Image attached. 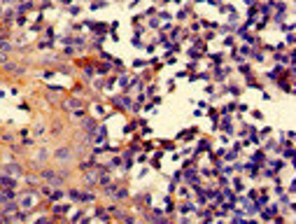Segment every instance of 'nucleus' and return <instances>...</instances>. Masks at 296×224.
Returning <instances> with one entry per match:
<instances>
[{
    "label": "nucleus",
    "instance_id": "1a4fd4ad",
    "mask_svg": "<svg viewBox=\"0 0 296 224\" xmlns=\"http://www.w3.org/2000/svg\"><path fill=\"white\" fill-rule=\"evenodd\" d=\"M65 107H70V110H80V107H82V103L77 101V98H70V101L65 103Z\"/></svg>",
    "mask_w": 296,
    "mask_h": 224
},
{
    "label": "nucleus",
    "instance_id": "ddd939ff",
    "mask_svg": "<svg viewBox=\"0 0 296 224\" xmlns=\"http://www.w3.org/2000/svg\"><path fill=\"white\" fill-rule=\"evenodd\" d=\"M275 61H280V63H289L287 54H275Z\"/></svg>",
    "mask_w": 296,
    "mask_h": 224
},
{
    "label": "nucleus",
    "instance_id": "f8f14e48",
    "mask_svg": "<svg viewBox=\"0 0 296 224\" xmlns=\"http://www.w3.org/2000/svg\"><path fill=\"white\" fill-rule=\"evenodd\" d=\"M0 49H2V52H10V49H12V44L7 42V40H5L2 35H0Z\"/></svg>",
    "mask_w": 296,
    "mask_h": 224
},
{
    "label": "nucleus",
    "instance_id": "2eb2a0df",
    "mask_svg": "<svg viewBox=\"0 0 296 224\" xmlns=\"http://www.w3.org/2000/svg\"><path fill=\"white\" fill-rule=\"evenodd\" d=\"M208 147H210V145H208V140H201V145H198V152H208Z\"/></svg>",
    "mask_w": 296,
    "mask_h": 224
},
{
    "label": "nucleus",
    "instance_id": "dca6fc26",
    "mask_svg": "<svg viewBox=\"0 0 296 224\" xmlns=\"http://www.w3.org/2000/svg\"><path fill=\"white\" fill-rule=\"evenodd\" d=\"M93 73H96L93 68H86V70H84V80H91V77H93Z\"/></svg>",
    "mask_w": 296,
    "mask_h": 224
},
{
    "label": "nucleus",
    "instance_id": "aec40b11",
    "mask_svg": "<svg viewBox=\"0 0 296 224\" xmlns=\"http://www.w3.org/2000/svg\"><path fill=\"white\" fill-rule=\"evenodd\" d=\"M243 189H245V187H243V182H240V180H236V192H243Z\"/></svg>",
    "mask_w": 296,
    "mask_h": 224
},
{
    "label": "nucleus",
    "instance_id": "6ab92c4d",
    "mask_svg": "<svg viewBox=\"0 0 296 224\" xmlns=\"http://www.w3.org/2000/svg\"><path fill=\"white\" fill-rule=\"evenodd\" d=\"M252 161H264V154H261V152H257V154L252 156Z\"/></svg>",
    "mask_w": 296,
    "mask_h": 224
},
{
    "label": "nucleus",
    "instance_id": "9b49d317",
    "mask_svg": "<svg viewBox=\"0 0 296 224\" xmlns=\"http://www.w3.org/2000/svg\"><path fill=\"white\" fill-rule=\"evenodd\" d=\"M222 128H224V133H228V135L233 133V126H231V122H228V119H224V122H222Z\"/></svg>",
    "mask_w": 296,
    "mask_h": 224
},
{
    "label": "nucleus",
    "instance_id": "412c9836",
    "mask_svg": "<svg viewBox=\"0 0 296 224\" xmlns=\"http://www.w3.org/2000/svg\"><path fill=\"white\" fill-rule=\"evenodd\" d=\"M112 166H121V156H114V159H112Z\"/></svg>",
    "mask_w": 296,
    "mask_h": 224
},
{
    "label": "nucleus",
    "instance_id": "5701e85b",
    "mask_svg": "<svg viewBox=\"0 0 296 224\" xmlns=\"http://www.w3.org/2000/svg\"><path fill=\"white\" fill-rule=\"evenodd\" d=\"M0 63H7V56H5V52H0Z\"/></svg>",
    "mask_w": 296,
    "mask_h": 224
},
{
    "label": "nucleus",
    "instance_id": "20e7f679",
    "mask_svg": "<svg viewBox=\"0 0 296 224\" xmlns=\"http://www.w3.org/2000/svg\"><path fill=\"white\" fill-rule=\"evenodd\" d=\"M112 101H114V105H119V107H131V98H128V91H126V96H114Z\"/></svg>",
    "mask_w": 296,
    "mask_h": 224
},
{
    "label": "nucleus",
    "instance_id": "423d86ee",
    "mask_svg": "<svg viewBox=\"0 0 296 224\" xmlns=\"http://www.w3.org/2000/svg\"><path fill=\"white\" fill-rule=\"evenodd\" d=\"M5 68L10 70V73H14V75H23V73H26V68H21V65H14V63H10V61L5 63Z\"/></svg>",
    "mask_w": 296,
    "mask_h": 224
},
{
    "label": "nucleus",
    "instance_id": "7ed1b4c3",
    "mask_svg": "<svg viewBox=\"0 0 296 224\" xmlns=\"http://www.w3.org/2000/svg\"><path fill=\"white\" fill-rule=\"evenodd\" d=\"M14 185H16V180L12 175H2L0 177V189H14Z\"/></svg>",
    "mask_w": 296,
    "mask_h": 224
},
{
    "label": "nucleus",
    "instance_id": "39448f33",
    "mask_svg": "<svg viewBox=\"0 0 296 224\" xmlns=\"http://www.w3.org/2000/svg\"><path fill=\"white\" fill-rule=\"evenodd\" d=\"M70 154H72V152H70L68 147H58L56 152H54V156H56V159H61V161H68Z\"/></svg>",
    "mask_w": 296,
    "mask_h": 224
},
{
    "label": "nucleus",
    "instance_id": "6e6552de",
    "mask_svg": "<svg viewBox=\"0 0 296 224\" xmlns=\"http://www.w3.org/2000/svg\"><path fill=\"white\" fill-rule=\"evenodd\" d=\"M194 210H196L194 203H182V205H180V213L182 215H184V213H194Z\"/></svg>",
    "mask_w": 296,
    "mask_h": 224
},
{
    "label": "nucleus",
    "instance_id": "f257e3e1",
    "mask_svg": "<svg viewBox=\"0 0 296 224\" xmlns=\"http://www.w3.org/2000/svg\"><path fill=\"white\" fill-rule=\"evenodd\" d=\"M33 205H35V192H33V189H28V192H26V196H21V201H19V208L31 210Z\"/></svg>",
    "mask_w": 296,
    "mask_h": 224
},
{
    "label": "nucleus",
    "instance_id": "f3484780",
    "mask_svg": "<svg viewBox=\"0 0 296 224\" xmlns=\"http://www.w3.org/2000/svg\"><path fill=\"white\" fill-rule=\"evenodd\" d=\"M222 56L224 54H212V61H215V63H222Z\"/></svg>",
    "mask_w": 296,
    "mask_h": 224
},
{
    "label": "nucleus",
    "instance_id": "4be33fe9",
    "mask_svg": "<svg viewBox=\"0 0 296 224\" xmlns=\"http://www.w3.org/2000/svg\"><path fill=\"white\" fill-rule=\"evenodd\" d=\"M240 73H245V75L249 77V65H240Z\"/></svg>",
    "mask_w": 296,
    "mask_h": 224
},
{
    "label": "nucleus",
    "instance_id": "f03ea898",
    "mask_svg": "<svg viewBox=\"0 0 296 224\" xmlns=\"http://www.w3.org/2000/svg\"><path fill=\"white\" fill-rule=\"evenodd\" d=\"M5 173H7V175H12V177H19V175H21V166H19V164H7L5 166Z\"/></svg>",
    "mask_w": 296,
    "mask_h": 224
},
{
    "label": "nucleus",
    "instance_id": "a211bd4d",
    "mask_svg": "<svg viewBox=\"0 0 296 224\" xmlns=\"http://www.w3.org/2000/svg\"><path fill=\"white\" fill-rule=\"evenodd\" d=\"M187 14H189V10H182L180 14H177V19H182V21H184V19H187Z\"/></svg>",
    "mask_w": 296,
    "mask_h": 224
},
{
    "label": "nucleus",
    "instance_id": "9d476101",
    "mask_svg": "<svg viewBox=\"0 0 296 224\" xmlns=\"http://www.w3.org/2000/svg\"><path fill=\"white\" fill-rule=\"evenodd\" d=\"M54 213H56V215H65V213H68V210H70V205H54Z\"/></svg>",
    "mask_w": 296,
    "mask_h": 224
},
{
    "label": "nucleus",
    "instance_id": "0eeeda50",
    "mask_svg": "<svg viewBox=\"0 0 296 224\" xmlns=\"http://www.w3.org/2000/svg\"><path fill=\"white\" fill-rule=\"evenodd\" d=\"M226 73H231V70H228V68H217V70H215V80L222 82L224 77H226Z\"/></svg>",
    "mask_w": 296,
    "mask_h": 224
},
{
    "label": "nucleus",
    "instance_id": "4468645a",
    "mask_svg": "<svg viewBox=\"0 0 296 224\" xmlns=\"http://www.w3.org/2000/svg\"><path fill=\"white\" fill-rule=\"evenodd\" d=\"M33 7V2H21V5H19V12H28Z\"/></svg>",
    "mask_w": 296,
    "mask_h": 224
}]
</instances>
